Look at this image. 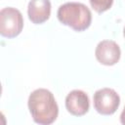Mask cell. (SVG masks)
Returning a JSON list of instances; mask_svg holds the SVG:
<instances>
[{"instance_id": "9", "label": "cell", "mask_w": 125, "mask_h": 125, "mask_svg": "<svg viewBox=\"0 0 125 125\" xmlns=\"http://www.w3.org/2000/svg\"><path fill=\"white\" fill-rule=\"evenodd\" d=\"M120 122L125 125V106H124V109L122 110V112L120 114Z\"/></svg>"}, {"instance_id": "2", "label": "cell", "mask_w": 125, "mask_h": 125, "mask_svg": "<svg viewBox=\"0 0 125 125\" xmlns=\"http://www.w3.org/2000/svg\"><path fill=\"white\" fill-rule=\"evenodd\" d=\"M59 21L75 31L87 29L92 22L90 9L79 2H67L61 5L57 13Z\"/></svg>"}, {"instance_id": "7", "label": "cell", "mask_w": 125, "mask_h": 125, "mask_svg": "<svg viewBox=\"0 0 125 125\" xmlns=\"http://www.w3.org/2000/svg\"><path fill=\"white\" fill-rule=\"evenodd\" d=\"M27 15L31 22L35 24L45 22L51 15L50 0H30L27 7Z\"/></svg>"}, {"instance_id": "1", "label": "cell", "mask_w": 125, "mask_h": 125, "mask_svg": "<svg viewBox=\"0 0 125 125\" xmlns=\"http://www.w3.org/2000/svg\"><path fill=\"white\" fill-rule=\"evenodd\" d=\"M27 104L31 117L37 124L49 125L58 117V104L52 92L47 89L39 88L31 92Z\"/></svg>"}, {"instance_id": "5", "label": "cell", "mask_w": 125, "mask_h": 125, "mask_svg": "<svg viewBox=\"0 0 125 125\" xmlns=\"http://www.w3.org/2000/svg\"><path fill=\"white\" fill-rule=\"evenodd\" d=\"M95 55L99 62L109 66L118 62L121 51L116 42L112 40H103L97 45Z\"/></svg>"}, {"instance_id": "8", "label": "cell", "mask_w": 125, "mask_h": 125, "mask_svg": "<svg viewBox=\"0 0 125 125\" xmlns=\"http://www.w3.org/2000/svg\"><path fill=\"white\" fill-rule=\"evenodd\" d=\"M92 8L99 14L109 10L112 6L113 0H89Z\"/></svg>"}, {"instance_id": "6", "label": "cell", "mask_w": 125, "mask_h": 125, "mask_svg": "<svg viewBox=\"0 0 125 125\" xmlns=\"http://www.w3.org/2000/svg\"><path fill=\"white\" fill-rule=\"evenodd\" d=\"M65 107L67 111L74 116L86 114L90 107L88 95L82 90H72L65 98Z\"/></svg>"}, {"instance_id": "4", "label": "cell", "mask_w": 125, "mask_h": 125, "mask_svg": "<svg viewBox=\"0 0 125 125\" xmlns=\"http://www.w3.org/2000/svg\"><path fill=\"white\" fill-rule=\"evenodd\" d=\"M93 101L95 109L103 115L113 114L120 104L119 95L111 88H103L96 91Z\"/></svg>"}, {"instance_id": "10", "label": "cell", "mask_w": 125, "mask_h": 125, "mask_svg": "<svg viewBox=\"0 0 125 125\" xmlns=\"http://www.w3.org/2000/svg\"><path fill=\"white\" fill-rule=\"evenodd\" d=\"M123 35H124V37H125V26H124V29H123Z\"/></svg>"}, {"instance_id": "3", "label": "cell", "mask_w": 125, "mask_h": 125, "mask_svg": "<svg viewBox=\"0 0 125 125\" xmlns=\"http://www.w3.org/2000/svg\"><path fill=\"white\" fill-rule=\"evenodd\" d=\"M23 27L21 13L13 7H7L0 12V33L3 37L14 38L18 36Z\"/></svg>"}]
</instances>
